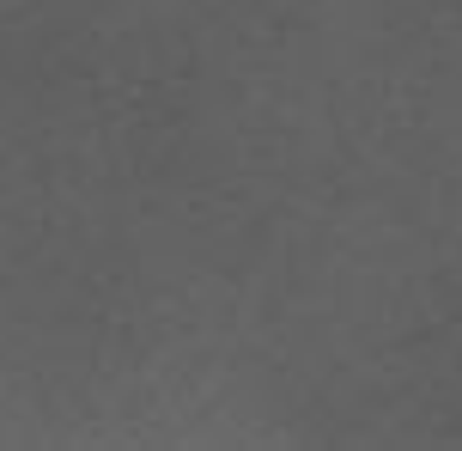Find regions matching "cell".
<instances>
[]
</instances>
